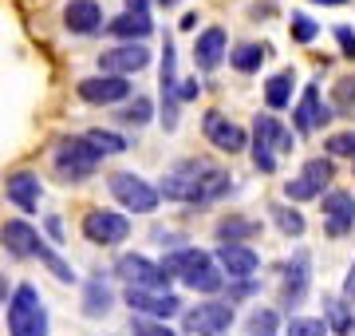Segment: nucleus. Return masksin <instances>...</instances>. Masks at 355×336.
Instances as JSON below:
<instances>
[{"label": "nucleus", "mask_w": 355, "mask_h": 336, "mask_svg": "<svg viewBox=\"0 0 355 336\" xmlns=\"http://www.w3.org/2000/svg\"><path fill=\"white\" fill-rule=\"evenodd\" d=\"M64 24L76 32V36H95L103 28V8L95 0H71L64 8Z\"/></svg>", "instance_id": "nucleus-23"}, {"label": "nucleus", "mask_w": 355, "mask_h": 336, "mask_svg": "<svg viewBox=\"0 0 355 336\" xmlns=\"http://www.w3.org/2000/svg\"><path fill=\"white\" fill-rule=\"evenodd\" d=\"M265 103H268V111L292 107V72H280V76L268 79L265 83Z\"/></svg>", "instance_id": "nucleus-30"}, {"label": "nucleus", "mask_w": 355, "mask_h": 336, "mask_svg": "<svg viewBox=\"0 0 355 336\" xmlns=\"http://www.w3.org/2000/svg\"><path fill=\"white\" fill-rule=\"evenodd\" d=\"M158 4H166V8H174V4H178V0H158Z\"/></svg>", "instance_id": "nucleus-48"}, {"label": "nucleus", "mask_w": 355, "mask_h": 336, "mask_svg": "<svg viewBox=\"0 0 355 336\" xmlns=\"http://www.w3.org/2000/svg\"><path fill=\"white\" fill-rule=\"evenodd\" d=\"M48 233L55 237V242H64V221H60V218H48Z\"/></svg>", "instance_id": "nucleus-44"}, {"label": "nucleus", "mask_w": 355, "mask_h": 336, "mask_svg": "<svg viewBox=\"0 0 355 336\" xmlns=\"http://www.w3.org/2000/svg\"><path fill=\"white\" fill-rule=\"evenodd\" d=\"M146 4H150V0H127L130 12H146Z\"/></svg>", "instance_id": "nucleus-45"}, {"label": "nucleus", "mask_w": 355, "mask_h": 336, "mask_svg": "<svg viewBox=\"0 0 355 336\" xmlns=\"http://www.w3.org/2000/svg\"><path fill=\"white\" fill-rule=\"evenodd\" d=\"M336 103H340V111H352L355 107V79H340L336 83Z\"/></svg>", "instance_id": "nucleus-41"}, {"label": "nucleus", "mask_w": 355, "mask_h": 336, "mask_svg": "<svg viewBox=\"0 0 355 336\" xmlns=\"http://www.w3.org/2000/svg\"><path fill=\"white\" fill-rule=\"evenodd\" d=\"M331 174H336L331 158H308L304 170H300L296 178L284 182V198H288V202H312V198H324Z\"/></svg>", "instance_id": "nucleus-7"}, {"label": "nucleus", "mask_w": 355, "mask_h": 336, "mask_svg": "<svg viewBox=\"0 0 355 336\" xmlns=\"http://www.w3.org/2000/svg\"><path fill=\"white\" fill-rule=\"evenodd\" d=\"M229 64L237 67V72H245V76H253V72H261V64H265V48L253 44V40H245V44H237V48L229 52Z\"/></svg>", "instance_id": "nucleus-29"}, {"label": "nucleus", "mask_w": 355, "mask_h": 336, "mask_svg": "<svg viewBox=\"0 0 355 336\" xmlns=\"http://www.w3.org/2000/svg\"><path fill=\"white\" fill-rule=\"evenodd\" d=\"M214 233H217L221 246H245L249 237L261 233V221H253V218H221Z\"/></svg>", "instance_id": "nucleus-25"}, {"label": "nucleus", "mask_w": 355, "mask_h": 336, "mask_svg": "<svg viewBox=\"0 0 355 336\" xmlns=\"http://www.w3.org/2000/svg\"><path fill=\"white\" fill-rule=\"evenodd\" d=\"M336 40H340L343 56H347V60H355V28H347V24H336Z\"/></svg>", "instance_id": "nucleus-42"}, {"label": "nucleus", "mask_w": 355, "mask_h": 336, "mask_svg": "<svg viewBox=\"0 0 355 336\" xmlns=\"http://www.w3.org/2000/svg\"><path fill=\"white\" fill-rule=\"evenodd\" d=\"M316 4H347V0H316Z\"/></svg>", "instance_id": "nucleus-47"}, {"label": "nucleus", "mask_w": 355, "mask_h": 336, "mask_svg": "<svg viewBox=\"0 0 355 336\" xmlns=\"http://www.w3.org/2000/svg\"><path fill=\"white\" fill-rule=\"evenodd\" d=\"M214 261H217V269L225 273L229 281L253 277V273L261 269V258H257V249H249V246H217Z\"/></svg>", "instance_id": "nucleus-17"}, {"label": "nucleus", "mask_w": 355, "mask_h": 336, "mask_svg": "<svg viewBox=\"0 0 355 336\" xmlns=\"http://www.w3.org/2000/svg\"><path fill=\"white\" fill-rule=\"evenodd\" d=\"M146 64H150V52H146L142 44H119V48H107V52L99 56L103 76H123L127 79L130 72H142Z\"/></svg>", "instance_id": "nucleus-14"}, {"label": "nucleus", "mask_w": 355, "mask_h": 336, "mask_svg": "<svg viewBox=\"0 0 355 336\" xmlns=\"http://www.w3.org/2000/svg\"><path fill=\"white\" fill-rule=\"evenodd\" d=\"M268 218H272V226H277L280 233H288V237H304V230H308L304 214H300V210H292V206H284V202L268 206Z\"/></svg>", "instance_id": "nucleus-28"}, {"label": "nucleus", "mask_w": 355, "mask_h": 336, "mask_svg": "<svg viewBox=\"0 0 355 336\" xmlns=\"http://www.w3.org/2000/svg\"><path fill=\"white\" fill-rule=\"evenodd\" d=\"M111 305H114L111 285L103 281V277H91V281L83 285V312L99 321V317H107V312H111Z\"/></svg>", "instance_id": "nucleus-26"}, {"label": "nucleus", "mask_w": 355, "mask_h": 336, "mask_svg": "<svg viewBox=\"0 0 355 336\" xmlns=\"http://www.w3.org/2000/svg\"><path fill=\"white\" fill-rule=\"evenodd\" d=\"M182 321H186V333H193V336L229 333V324H233V305H229V301H202V305H193Z\"/></svg>", "instance_id": "nucleus-9"}, {"label": "nucleus", "mask_w": 355, "mask_h": 336, "mask_svg": "<svg viewBox=\"0 0 355 336\" xmlns=\"http://www.w3.org/2000/svg\"><path fill=\"white\" fill-rule=\"evenodd\" d=\"M123 301L130 305V312H139V317H154V321H170V317L182 312L178 293H162V289H127Z\"/></svg>", "instance_id": "nucleus-10"}, {"label": "nucleus", "mask_w": 355, "mask_h": 336, "mask_svg": "<svg viewBox=\"0 0 355 336\" xmlns=\"http://www.w3.org/2000/svg\"><path fill=\"white\" fill-rule=\"evenodd\" d=\"M316 20H312V16H304V12H292V40H296V44H312V40H316Z\"/></svg>", "instance_id": "nucleus-37"}, {"label": "nucleus", "mask_w": 355, "mask_h": 336, "mask_svg": "<svg viewBox=\"0 0 355 336\" xmlns=\"http://www.w3.org/2000/svg\"><path fill=\"white\" fill-rule=\"evenodd\" d=\"M328 119H331V111L320 103V87L308 83L304 95H300V103H296V131H300V135H312V131L324 127Z\"/></svg>", "instance_id": "nucleus-21"}, {"label": "nucleus", "mask_w": 355, "mask_h": 336, "mask_svg": "<svg viewBox=\"0 0 355 336\" xmlns=\"http://www.w3.org/2000/svg\"><path fill=\"white\" fill-rule=\"evenodd\" d=\"M277 324H280L277 309H257V312H249L245 328H249V336H272L277 333Z\"/></svg>", "instance_id": "nucleus-33"}, {"label": "nucleus", "mask_w": 355, "mask_h": 336, "mask_svg": "<svg viewBox=\"0 0 355 336\" xmlns=\"http://www.w3.org/2000/svg\"><path fill=\"white\" fill-rule=\"evenodd\" d=\"M324 333H328V324L320 317H292L284 324V336H324Z\"/></svg>", "instance_id": "nucleus-35"}, {"label": "nucleus", "mask_w": 355, "mask_h": 336, "mask_svg": "<svg viewBox=\"0 0 355 336\" xmlns=\"http://www.w3.org/2000/svg\"><path fill=\"white\" fill-rule=\"evenodd\" d=\"M308 281H312V258L304 249L296 258L284 261V285H280V305L284 309H300L308 297Z\"/></svg>", "instance_id": "nucleus-12"}, {"label": "nucleus", "mask_w": 355, "mask_h": 336, "mask_svg": "<svg viewBox=\"0 0 355 336\" xmlns=\"http://www.w3.org/2000/svg\"><path fill=\"white\" fill-rule=\"evenodd\" d=\"M87 139H91V146H95L103 158L127 151V139H123V135H114V131H87Z\"/></svg>", "instance_id": "nucleus-34"}, {"label": "nucleus", "mask_w": 355, "mask_h": 336, "mask_svg": "<svg viewBox=\"0 0 355 336\" xmlns=\"http://www.w3.org/2000/svg\"><path fill=\"white\" fill-rule=\"evenodd\" d=\"M114 277L127 281V289H162V293H170V281H174L158 261L142 258V253H123L114 261Z\"/></svg>", "instance_id": "nucleus-6"}, {"label": "nucleus", "mask_w": 355, "mask_h": 336, "mask_svg": "<svg viewBox=\"0 0 355 336\" xmlns=\"http://www.w3.org/2000/svg\"><path fill=\"white\" fill-rule=\"evenodd\" d=\"M119 115H123V123H135V127H142V123H150L154 107H150V99H135V107H123Z\"/></svg>", "instance_id": "nucleus-39"}, {"label": "nucleus", "mask_w": 355, "mask_h": 336, "mask_svg": "<svg viewBox=\"0 0 355 336\" xmlns=\"http://www.w3.org/2000/svg\"><path fill=\"white\" fill-rule=\"evenodd\" d=\"M249 146H253V167L261 174H272L277 170V151H292V131L280 127L272 115H257Z\"/></svg>", "instance_id": "nucleus-3"}, {"label": "nucleus", "mask_w": 355, "mask_h": 336, "mask_svg": "<svg viewBox=\"0 0 355 336\" xmlns=\"http://www.w3.org/2000/svg\"><path fill=\"white\" fill-rule=\"evenodd\" d=\"M4 194H8V202H12L16 210L32 214V210H40L44 186H40V178L32 170H16V174H8V182H4Z\"/></svg>", "instance_id": "nucleus-19"}, {"label": "nucleus", "mask_w": 355, "mask_h": 336, "mask_svg": "<svg viewBox=\"0 0 355 336\" xmlns=\"http://www.w3.org/2000/svg\"><path fill=\"white\" fill-rule=\"evenodd\" d=\"M209 170H214V162H205V158H186V162H178L170 174H162L158 194H162L166 202H193V206H198V194H202V182H205Z\"/></svg>", "instance_id": "nucleus-4"}, {"label": "nucleus", "mask_w": 355, "mask_h": 336, "mask_svg": "<svg viewBox=\"0 0 355 336\" xmlns=\"http://www.w3.org/2000/svg\"><path fill=\"white\" fill-rule=\"evenodd\" d=\"M170 277H190V273L205 269V265H214V253H205V249H190V246H182V249H170L162 261H158Z\"/></svg>", "instance_id": "nucleus-22"}, {"label": "nucleus", "mask_w": 355, "mask_h": 336, "mask_svg": "<svg viewBox=\"0 0 355 336\" xmlns=\"http://www.w3.org/2000/svg\"><path fill=\"white\" fill-rule=\"evenodd\" d=\"M79 99L91 107H111V103H123L130 99V79L123 76H91V79H79Z\"/></svg>", "instance_id": "nucleus-11"}, {"label": "nucleus", "mask_w": 355, "mask_h": 336, "mask_svg": "<svg viewBox=\"0 0 355 336\" xmlns=\"http://www.w3.org/2000/svg\"><path fill=\"white\" fill-rule=\"evenodd\" d=\"M253 293H257V281H253V277H241V281H229V285H225V297H229V305H233V301L253 297Z\"/></svg>", "instance_id": "nucleus-40"}, {"label": "nucleus", "mask_w": 355, "mask_h": 336, "mask_svg": "<svg viewBox=\"0 0 355 336\" xmlns=\"http://www.w3.org/2000/svg\"><path fill=\"white\" fill-rule=\"evenodd\" d=\"M352 170H355V158H352Z\"/></svg>", "instance_id": "nucleus-50"}, {"label": "nucleus", "mask_w": 355, "mask_h": 336, "mask_svg": "<svg viewBox=\"0 0 355 336\" xmlns=\"http://www.w3.org/2000/svg\"><path fill=\"white\" fill-rule=\"evenodd\" d=\"M182 285L193 289V293H221V289H225V273L217 269V261H214V265H205V269L182 277Z\"/></svg>", "instance_id": "nucleus-31"}, {"label": "nucleus", "mask_w": 355, "mask_h": 336, "mask_svg": "<svg viewBox=\"0 0 355 336\" xmlns=\"http://www.w3.org/2000/svg\"><path fill=\"white\" fill-rule=\"evenodd\" d=\"M36 258H40V261H44V265L51 269V277H55V281H64V285H71V281H76V269H71V265H67V261L60 258V253H55V249H51L48 242H40Z\"/></svg>", "instance_id": "nucleus-32"}, {"label": "nucleus", "mask_w": 355, "mask_h": 336, "mask_svg": "<svg viewBox=\"0 0 355 336\" xmlns=\"http://www.w3.org/2000/svg\"><path fill=\"white\" fill-rule=\"evenodd\" d=\"M130 336H174V328L166 321H154V317H130Z\"/></svg>", "instance_id": "nucleus-36"}, {"label": "nucleus", "mask_w": 355, "mask_h": 336, "mask_svg": "<svg viewBox=\"0 0 355 336\" xmlns=\"http://www.w3.org/2000/svg\"><path fill=\"white\" fill-rule=\"evenodd\" d=\"M83 237L95 246H123L130 237V218L114 214V210H91L83 218Z\"/></svg>", "instance_id": "nucleus-8"}, {"label": "nucleus", "mask_w": 355, "mask_h": 336, "mask_svg": "<svg viewBox=\"0 0 355 336\" xmlns=\"http://www.w3.org/2000/svg\"><path fill=\"white\" fill-rule=\"evenodd\" d=\"M320 206H324V230L331 237H347L355 230V198L347 190H324Z\"/></svg>", "instance_id": "nucleus-13"}, {"label": "nucleus", "mask_w": 355, "mask_h": 336, "mask_svg": "<svg viewBox=\"0 0 355 336\" xmlns=\"http://www.w3.org/2000/svg\"><path fill=\"white\" fill-rule=\"evenodd\" d=\"M178 56H174V44H166L162 52V127L174 131L178 127Z\"/></svg>", "instance_id": "nucleus-18"}, {"label": "nucleus", "mask_w": 355, "mask_h": 336, "mask_svg": "<svg viewBox=\"0 0 355 336\" xmlns=\"http://www.w3.org/2000/svg\"><path fill=\"white\" fill-rule=\"evenodd\" d=\"M217 336H229V333H217Z\"/></svg>", "instance_id": "nucleus-49"}, {"label": "nucleus", "mask_w": 355, "mask_h": 336, "mask_svg": "<svg viewBox=\"0 0 355 336\" xmlns=\"http://www.w3.org/2000/svg\"><path fill=\"white\" fill-rule=\"evenodd\" d=\"M40 230L36 226H28L24 218H12V221H4L0 226V246L8 249L16 261H24V258H36V249H40Z\"/></svg>", "instance_id": "nucleus-16"}, {"label": "nucleus", "mask_w": 355, "mask_h": 336, "mask_svg": "<svg viewBox=\"0 0 355 336\" xmlns=\"http://www.w3.org/2000/svg\"><path fill=\"white\" fill-rule=\"evenodd\" d=\"M324 324H328L336 336H347L355 328V309L340 297H328L324 301Z\"/></svg>", "instance_id": "nucleus-27"}, {"label": "nucleus", "mask_w": 355, "mask_h": 336, "mask_svg": "<svg viewBox=\"0 0 355 336\" xmlns=\"http://www.w3.org/2000/svg\"><path fill=\"white\" fill-rule=\"evenodd\" d=\"M51 162H55V174H60L64 182H83V178L95 174V167L103 162V155L91 146L87 135H67V139L55 142Z\"/></svg>", "instance_id": "nucleus-1"}, {"label": "nucleus", "mask_w": 355, "mask_h": 336, "mask_svg": "<svg viewBox=\"0 0 355 336\" xmlns=\"http://www.w3.org/2000/svg\"><path fill=\"white\" fill-rule=\"evenodd\" d=\"M107 186H111L114 202H119L123 210H130V214H154V210H158V202H162L158 186H150L146 178L130 174V170H114Z\"/></svg>", "instance_id": "nucleus-5"}, {"label": "nucleus", "mask_w": 355, "mask_h": 336, "mask_svg": "<svg viewBox=\"0 0 355 336\" xmlns=\"http://www.w3.org/2000/svg\"><path fill=\"white\" fill-rule=\"evenodd\" d=\"M4 301H8V277L0 273V305H4Z\"/></svg>", "instance_id": "nucleus-46"}, {"label": "nucleus", "mask_w": 355, "mask_h": 336, "mask_svg": "<svg viewBox=\"0 0 355 336\" xmlns=\"http://www.w3.org/2000/svg\"><path fill=\"white\" fill-rule=\"evenodd\" d=\"M8 336H48V312L36 285H16L8 297Z\"/></svg>", "instance_id": "nucleus-2"}, {"label": "nucleus", "mask_w": 355, "mask_h": 336, "mask_svg": "<svg viewBox=\"0 0 355 336\" xmlns=\"http://www.w3.org/2000/svg\"><path fill=\"white\" fill-rule=\"evenodd\" d=\"M225 28H205L202 36L193 40V64L198 72H217L221 60H225Z\"/></svg>", "instance_id": "nucleus-20"}, {"label": "nucleus", "mask_w": 355, "mask_h": 336, "mask_svg": "<svg viewBox=\"0 0 355 336\" xmlns=\"http://www.w3.org/2000/svg\"><path fill=\"white\" fill-rule=\"evenodd\" d=\"M107 32H111L114 40H146L154 32V20L150 12H123V16H114L111 24H107Z\"/></svg>", "instance_id": "nucleus-24"}, {"label": "nucleus", "mask_w": 355, "mask_h": 336, "mask_svg": "<svg viewBox=\"0 0 355 336\" xmlns=\"http://www.w3.org/2000/svg\"><path fill=\"white\" fill-rule=\"evenodd\" d=\"M205 139L214 142L217 151H225V155H237V151H245L249 146V135H245V127H237L233 119H225L221 111H209L202 123Z\"/></svg>", "instance_id": "nucleus-15"}, {"label": "nucleus", "mask_w": 355, "mask_h": 336, "mask_svg": "<svg viewBox=\"0 0 355 336\" xmlns=\"http://www.w3.org/2000/svg\"><path fill=\"white\" fill-rule=\"evenodd\" d=\"M343 297L355 301V261H352V269H347V281H343Z\"/></svg>", "instance_id": "nucleus-43"}, {"label": "nucleus", "mask_w": 355, "mask_h": 336, "mask_svg": "<svg viewBox=\"0 0 355 336\" xmlns=\"http://www.w3.org/2000/svg\"><path fill=\"white\" fill-rule=\"evenodd\" d=\"M328 155L331 158H355V131H340L328 139Z\"/></svg>", "instance_id": "nucleus-38"}]
</instances>
